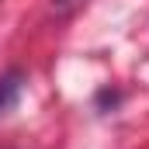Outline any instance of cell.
Returning <instances> with one entry per match:
<instances>
[{"mask_svg": "<svg viewBox=\"0 0 149 149\" xmlns=\"http://www.w3.org/2000/svg\"><path fill=\"white\" fill-rule=\"evenodd\" d=\"M21 90H24V76L17 73V70H10V73L0 76V114H7V111L17 108Z\"/></svg>", "mask_w": 149, "mask_h": 149, "instance_id": "obj_1", "label": "cell"}, {"mask_svg": "<svg viewBox=\"0 0 149 149\" xmlns=\"http://www.w3.org/2000/svg\"><path fill=\"white\" fill-rule=\"evenodd\" d=\"M63 3H66V0H63Z\"/></svg>", "mask_w": 149, "mask_h": 149, "instance_id": "obj_2", "label": "cell"}]
</instances>
